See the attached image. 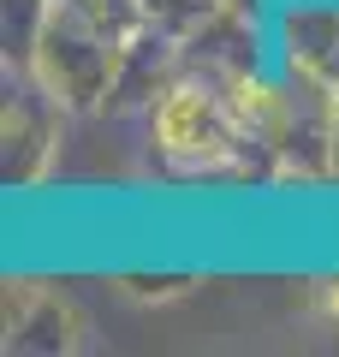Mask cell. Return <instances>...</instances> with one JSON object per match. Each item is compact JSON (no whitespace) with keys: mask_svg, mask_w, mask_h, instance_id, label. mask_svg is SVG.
<instances>
[{"mask_svg":"<svg viewBox=\"0 0 339 357\" xmlns=\"http://www.w3.org/2000/svg\"><path fill=\"white\" fill-rule=\"evenodd\" d=\"M256 6V36L262 54H280L292 24H310V18H339V0H250Z\"/></svg>","mask_w":339,"mask_h":357,"instance_id":"obj_1","label":"cell"}]
</instances>
